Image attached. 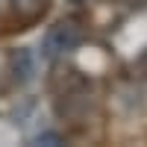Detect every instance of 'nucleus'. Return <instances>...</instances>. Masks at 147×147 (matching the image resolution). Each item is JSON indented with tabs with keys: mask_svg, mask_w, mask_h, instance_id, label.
Here are the masks:
<instances>
[{
	"mask_svg": "<svg viewBox=\"0 0 147 147\" xmlns=\"http://www.w3.org/2000/svg\"><path fill=\"white\" fill-rule=\"evenodd\" d=\"M82 41V27L77 21H59L53 24L44 35V56L50 59H59L71 50H77V44Z\"/></svg>",
	"mask_w": 147,
	"mask_h": 147,
	"instance_id": "f257e3e1",
	"label": "nucleus"
},
{
	"mask_svg": "<svg viewBox=\"0 0 147 147\" xmlns=\"http://www.w3.org/2000/svg\"><path fill=\"white\" fill-rule=\"evenodd\" d=\"M12 68H15V77L21 82L30 80V74H32V56H30V50H18L15 56H12Z\"/></svg>",
	"mask_w": 147,
	"mask_h": 147,
	"instance_id": "f03ea898",
	"label": "nucleus"
},
{
	"mask_svg": "<svg viewBox=\"0 0 147 147\" xmlns=\"http://www.w3.org/2000/svg\"><path fill=\"white\" fill-rule=\"evenodd\" d=\"M12 3H15V9L21 12L24 18H35L38 12H44L47 0H12Z\"/></svg>",
	"mask_w": 147,
	"mask_h": 147,
	"instance_id": "7ed1b4c3",
	"label": "nucleus"
},
{
	"mask_svg": "<svg viewBox=\"0 0 147 147\" xmlns=\"http://www.w3.org/2000/svg\"><path fill=\"white\" fill-rule=\"evenodd\" d=\"M68 3H85V0H68Z\"/></svg>",
	"mask_w": 147,
	"mask_h": 147,
	"instance_id": "20e7f679",
	"label": "nucleus"
}]
</instances>
